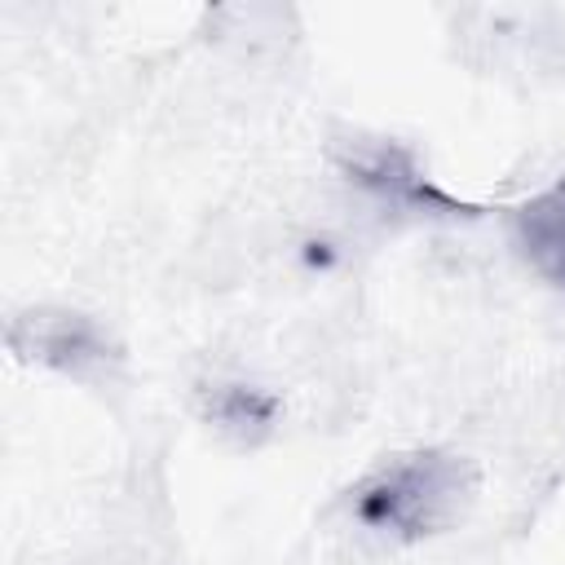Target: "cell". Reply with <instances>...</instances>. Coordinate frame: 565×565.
I'll return each mask as SVG.
<instances>
[{
	"mask_svg": "<svg viewBox=\"0 0 565 565\" xmlns=\"http://www.w3.org/2000/svg\"><path fill=\"white\" fill-rule=\"evenodd\" d=\"M512 243L547 282L565 287V181L516 207Z\"/></svg>",
	"mask_w": 565,
	"mask_h": 565,
	"instance_id": "3957f363",
	"label": "cell"
},
{
	"mask_svg": "<svg viewBox=\"0 0 565 565\" xmlns=\"http://www.w3.org/2000/svg\"><path fill=\"white\" fill-rule=\"evenodd\" d=\"M477 494V468L450 450H415L388 459L353 490V516L397 543L450 530Z\"/></svg>",
	"mask_w": 565,
	"mask_h": 565,
	"instance_id": "6da1fadb",
	"label": "cell"
},
{
	"mask_svg": "<svg viewBox=\"0 0 565 565\" xmlns=\"http://www.w3.org/2000/svg\"><path fill=\"white\" fill-rule=\"evenodd\" d=\"M9 349L18 358L44 362L62 375L88 380L93 371H106L115 362V349L106 331L75 309H26L9 322Z\"/></svg>",
	"mask_w": 565,
	"mask_h": 565,
	"instance_id": "7a4b0ae2",
	"label": "cell"
},
{
	"mask_svg": "<svg viewBox=\"0 0 565 565\" xmlns=\"http://www.w3.org/2000/svg\"><path fill=\"white\" fill-rule=\"evenodd\" d=\"M207 419L216 424V433L234 437V441H260L274 424V397L252 388V384H216L207 397Z\"/></svg>",
	"mask_w": 565,
	"mask_h": 565,
	"instance_id": "277c9868",
	"label": "cell"
}]
</instances>
